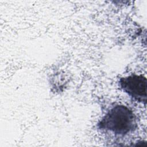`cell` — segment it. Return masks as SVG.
<instances>
[{
	"label": "cell",
	"mask_w": 147,
	"mask_h": 147,
	"mask_svg": "<svg viewBox=\"0 0 147 147\" xmlns=\"http://www.w3.org/2000/svg\"><path fill=\"white\" fill-rule=\"evenodd\" d=\"M121 89L134 100L146 103V78L142 75L132 74L119 80Z\"/></svg>",
	"instance_id": "obj_2"
},
{
	"label": "cell",
	"mask_w": 147,
	"mask_h": 147,
	"mask_svg": "<svg viewBox=\"0 0 147 147\" xmlns=\"http://www.w3.org/2000/svg\"><path fill=\"white\" fill-rule=\"evenodd\" d=\"M97 126L99 129L110 131L115 135L125 136L136 130V117L129 107L117 105L107 111Z\"/></svg>",
	"instance_id": "obj_1"
}]
</instances>
